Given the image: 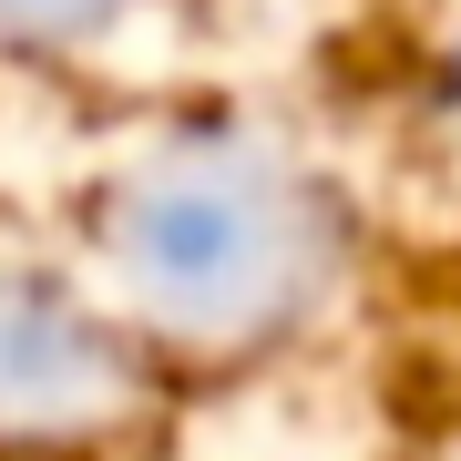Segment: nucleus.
I'll return each mask as SVG.
<instances>
[{
	"instance_id": "obj_1",
	"label": "nucleus",
	"mask_w": 461,
	"mask_h": 461,
	"mask_svg": "<svg viewBox=\"0 0 461 461\" xmlns=\"http://www.w3.org/2000/svg\"><path fill=\"white\" fill-rule=\"evenodd\" d=\"M41 215L195 400L329 348L379 257L339 144L226 83L113 103Z\"/></svg>"
},
{
	"instance_id": "obj_3",
	"label": "nucleus",
	"mask_w": 461,
	"mask_h": 461,
	"mask_svg": "<svg viewBox=\"0 0 461 461\" xmlns=\"http://www.w3.org/2000/svg\"><path fill=\"white\" fill-rule=\"evenodd\" d=\"M195 0H0V72L83 103L165 93V51L185 41Z\"/></svg>"
},
{
	"instance_id": "obj_2",
	"label": "nucleus",
	"mask_w": 461,
	"mask_h": 461,
	"mask_svg": "<svg viewBox=\"0 0 461 461\" xmlns=\"http://www.w3.org/2000/svg\"><path fill=\"white\" fill-rule=\"evenodd\" d=\"M185 379L133 339L41 205H0V461H144L175 441Z\"/></svg>"
},
{
	"instance_id": "obj_4",
	"label": "nucleus",
	"mask_w": 461,
	"mask_h": 461,
	"mask_svg": "<svg viewBox=\"0 0 461 461\" xmlns=\"http://www.w3.org/2000/svg\"><path fill=\"white\" fill-rule=\"evenodd\" d=\"M430 461H461V441H451V451H430Z\"/></svg>"
}]
</instances>
